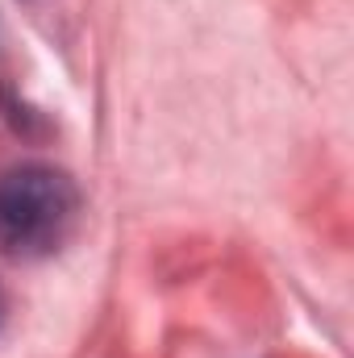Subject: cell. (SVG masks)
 Here are the masks:
<instances>
[{
    "label": "cell",
    "mask_w": 354,
    "mask_h": 358,
    "mask_svg": "<svg viewBox=\"0 0 354 358\" xmlns=\"http://www.w3.org/2000/svg\"><path fill=\"white\" fill-rule=\"evenodd\" d=\"M0 321H4V296H0Z\"/></svg>",
    "instance_id": "7a4b0ae2"
},
{
    "label": "cell",
    "mask_w": 354,
    "mask_h": 358,
    "mask_svg": "<svg viewBox=\"0 0 354 358\" xmlns=\"http://www.w3.org/2000/svg\"><path fill=\"white\" fill-rule=\"evenodd\" d=\"M76 179L50 163H17L0 171V250L8 259H50L80 221Z\"/></svg>",
    "instance_id": "6da1fadb"
}]
</instances>
